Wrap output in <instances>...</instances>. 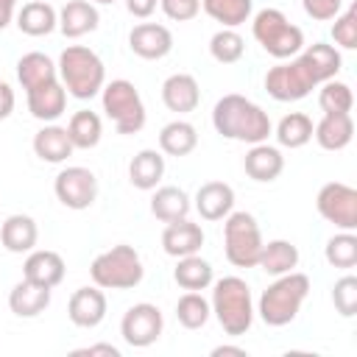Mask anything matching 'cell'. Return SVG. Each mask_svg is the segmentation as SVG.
I'll return each instance as SVG.
<instances>
[{"label": "cell", "mask_w": 357, "mask_h": 357, "mask_svg": "<svg viewBox=\"0 0 357 357\" xmlns=\"http://www.w3.org/2000/svg\"><path fill=\"white\" fill-rule=\"evenodd\" d=\"M212 126L220 137L226 139H237V142H265L273 131L271 117L262 106H257L254 100H248L245 95H223L215 109H212Z\"/></svg>", "instance_id": "obj_1"}, {"label": "cell", "mask_w": 357, "mask_h": 357, "mask_svg": "<svg viewBox=\"0 0 357 357\" xmlns=\"http://www.w3.org/2000/svg\"><path fill=\"white\" fill-rule=\"evenodd\" d=\"M59 81L78 100H92L106 84V67L100 56L84 45H67L59 56Z\"/></svg>", "instance_id": "obj_2"}, {"label": "cell", "mask_w": 357, "mask_h": 357, "mask_svg": "<svg viewBox=\"0 0 357 357\" xmlns=\"http://www.w3.org/2000/svg\"><path fill=\"white\" fill-rule=\"evenodd\" d=\"M218 324L223 326L226 335L240 337L251 329L254 324V298H251V287L245 284V279L240 276H223L215 282L212 290V301H209Z\"/></svg>", "instance_id": "obj_3"}, {"label": "cell", "mask_w": 357, "mask_h": 357, "mask_svg": "<svg viewBox=\"0 0 357 357\" xmlns=\"http://www.w3.org/2000/svg\"><path fill=\"white\" fill-rule=\"evenodd\" d=\"M307 296H310V276L290 271L276 276V282L268 284V290H262L257 312L268 326H287L290 321H296Z\"/></svg>", "instance_id": "obj_4"}, {"label": "cell", "mask_w": 357, "mask_h": 357, "mask_svg": "<svg viewBox=\"0 0 357 357\" xmlns=\"http://www.w3.org/2000/svg\"><path fill=\"white\" fill-rule=\"evenodd\" d=\"M89 276L103 290H131L142 282L145 268L134 245H112L109 251L98 254L89 265Z\"/></svg>", "instance_id": "obj_5"}, {"label": "cell", "mask_w": 357, "mask_h": 357, "mask_svg": "<svg viewBox=\"0 0 357 357\" xmlns=\"http://www.w3.org/2000/svg\"><path fill=\"white\" fill-rule=\"evenodd\" d=\"M254 39L262 45L265 53L273 59H293L304 47V33L298 25H293L279 8H262L254 14L251 22Z\"/></svg>", "instance_id": "obj_6"}, {"label": "cell", "mask_w": 357, "mask_h": 357, "mask_svg": "<svg viewBox=\"0 0 357 357\" xmlns=\"http://www.w3.org/2000/svg\"><path fill=\"white\" fill-rule=\"evenodd\" d=\"M223 251L234 268H257L262 231L251 212H229L223 218Z\"/></svg>", "instance_id": "obj_7"}, {"label": "cell", "mask_w": 357, "mask_h": 357, "mask_svg": "<svg viewBox=\"0 0 357 357\" xmlns=\"http://www.w3.org/2000/svg\"><path fill=\"white\" fill-rule=\"evenodd\" d=\"M103 112L114 123L117 134H137L145 126V103L137 92V86L126 78H114L112 84H103Z\"/></svg>", "instance_id": "obj_8"}, {"label": "cell", "mask_w": 357, "mask_h": 357, "mask_svg": "<svg viewBox=\"0 0 357 357\" xmlns=\"http://www.w3.org/2000/svg\"><path fill=\"white\" fill-rule=\"evenodd\" d=\"M315 86H318V81H315V75H312V70H310V64L304 61L301 53H296V59H290V61H282V64L271 67L268 75H265L268 95L273 100H282V103L301 100Z\"/></svg>", "instance_id": "obj_9"}, {"label": "cell", "mask_w": 357, "mask_h": 357, "mask_svg": "<svg viewBox=\"0 0 357 357\" xmlns=\"http://www.w3.org/2000/svg\"><path fill=\"white\" fill-rule=\"evenodd\" d=\"M318 215L329 223H335L340 231L357 229V190L343 181H329L318 190L315 198Z\"/></svg>", "instance_id": "obj_10"}, {"label": "cell", "mask_w": 357, "mask_h": 357, "mask_svg": "<svg viewBox=\"0 0 357 357\" xmlns=\"http://www.w3.org/2000/svg\"><path fill=\"white\" fill-rule=\"evenodd\" d=\"M53 192L56 198L67 206V209H89L98 198V178L89 167H81V165H73V167H64L56 181H53Z\"/></svg>", "instance_id": "obj_11"}, {"label": "cell", "mask_w": 357, "mask_h": 357, "mask_svg": "<svg viewBox=\"0 0 357 357\" xmlns=\"http://www.w3.org/2000/svg\"><path fill=\"white\" fill-rule=\"evenodd\" d=\"M162 326H165V318L159 312L156 304H148V301H139L134 307L126 310L123 321H120V335L128 346L134 349H145L151 343L159 340L162 335Z\"/></svg>", "instance_id": "obj_12"}, {"label": "cell", "mask_w": 357, "mask_h": 357, "mask_svg": "<svg viewBox=\"0 0 357 357\" xmlns=\"http://www.w3.org/2000/svg\"><path fill=\"white\" fill-rule=\"evenodd\" d=\"M128 47L139 59L156 61V59H165L173 50V33L159 22H139L128 33Z\"/></svg>", "instance_id": "obj_13"}, {"label": "cell", "mask_w": 357, "mask_h": 357, "mask_svg": "<svg viewBox=\"0 0 357 357\" xmlns=\"http://www.w3.org/2000/svg\"><path fill=\"white\" fill-rule=\"evenodd\" d=\"M67 315L75 326L81 329H92L98 326L103 318H106V296H103V287H78L73 296H70V304H67Z\"/></svg>", "instance_id": "obj_14"}, {"label": "cell", "mask_w": 357, "mask_h": 357, "mask_svg": "<svg viewBox=\"0 0 357 357\" xmlns=\"http://www.w3.org/2000/svg\"><path fill=\"white\" fill-rule=\"evenodd\" d=\"M64 259L61 254L50 251V248H39V251H28V259L22 262V279L42 284V287H56L64 279Z\"/></svg>", "instance_id": "obj_15"}, {"label": "cell", "mask_w": 357, "mask_h": 357, "mask_svg": "<svg viewBox=\"0 0 357 357\" xmlns=\"http://www.w3.org/2000/svg\"><path fill=\"white\" fill-rule=\"evenodd\" d=\"M162 103L176 112V114H190L198 109L201 103V89L198 81L190 73H173L170 78H165L162 84Z\"/></svg>", "instance_id": "obj_16"}, {"label": "cell", "mask_w": 357, "mask_h": 357, "mask_svg": "<svg viewBox=\"0 0 357 357\" xmlns=\"http://www.w3.org/2000/svg\"><path fill=\"white\" fill-rule=\"evenodd\" d=\"M201 245H204V229L198 223L187 220V218L167 223L165 231H162V248H165V254H170L176 259L198 254Z\"/></svg>", "instance_id": "obj_17"}, {"label": "cell", "mask_w": 357, "mask_h": 357, "mask_svg": "<svg viewBox=\"0 0 357 357\" xmlns=\"http://www.w3.org/2000/svg\"><path fill=\"white\" fill-rule=\"evenodd\" d=\"M25 95H28V112H31L36 120L53 123V120H59V117L64 114L67 89H64V84H61L59 78L42 84V86H36V89H31V92H25Z\"/></svg>", "instance_id": "obj_18"}, {"label": "cell", "mask_w": 357, "mask_h": 357, "mask_svg": "<svg viewBox=\"0 0 357 357\" xmlns=\"http://www.w3.org/2000/svg\"><path fill=\"white\" fill-rule=\"evenodd\" d=\"M312 137L324 151H343L354 137V120L349 112H324L312 128Z\"/></svg>", "instance_id": "obj_19"}, {"label": "cell", "mask_w": 357, "mask_h": 357, "mask_svg": "<svg viewBox=\"0 0 357 357\" xmlns=\"http://www.w3.org/2000/svg\"><path fill=\"white\" fill-rule=\"evenodd\" d=\"M243 167H245V176H248V178L268 184V181H273V178L282 176V170H284V156H282L279 148H273V145H268V142H257V145L248 148V153H245V159H243Z\"/></svg>", "instance_id": "obj_20"}, {"label": "cell", "mask_w": 357, "mask_h": 357, "mask_svg": "<svg viewBox=\"0 0 357 357\" xmlns=\"http://www.w3.org/2000/svg\"><path fill=\"white\" fill-rule=\"evenodd\" d=\"M100 22V14L95 8V3L89 0H67L64 8L59 11V31L67 39H78L84 33H92Z\"/></svg>", "instance_id": "obj_21"}, {"label": "cell", "mask_w": 357, "mask_h": 357, "mask_svg": "<svg viewBox=\"0 0 357 357\" xmlns=\"http://www.w3.org/2000/svg\"><path fill=\"white\" fill-rule=\"evenodd\" d=\"M195 209L204 220H223L234 209V190L226 181H206L195 192Z\"/></svg>", "instance_id": "obj_22"}, {"label": "cell", "mask_w": 357, "mask_h": 357, "mask_svg": "<svg viewBox=\"0 0 357 357\" xmlns=\"http://www.w3.org/2000/svg\"><path fill=\"white\" fill-rule=\"evenodd\" d=\"M36 240H39V229H36V220L31 215H8L0 226V243L11 254L33 251Z\"/></svg>", "instance_id": "obj_23"}, {"label": "cell", "mask_w": 357, "mask_h": 357, "mask_svg": "<svg viewBox=\"0 0 357 357\" xmlns=\"http://www.w3.org/2000/svg\"><path fill=\"white\" fill-rule=\"evenodd\" d=\"M50 304V287L33 284L28 279L17 282L8 293V307L17 318H36L39 312H45Z\"/></svg>", "instance_id": "obj_24"}, {"label": "cell", "mask_w": 357, "mask_h": 357, "mask_svg": "<svg viewBox=\"0 0 357 357\" xmlns=\"http://www.w3.org/2000/svg\"><path fill=\"white\" fill-rule=\"evenodd\" d=\"M73 142H70V134L64 126H45L33 134V153L42 159V162H50V165H59L64 162L67 156H73Z\"/></svg>", "instance_id": "obj_25"}, {"label": "cell", "mask_w": 357, "mask_h": 357, "mask_svg": "<svg viewBox=\"0 0 357 357\" xmlns=\"http://www.w3.org/2000/svg\"><path fill=\"white\" fill-rule=\"evenodd\" d=\"M17 28L28 36H47L59 28V11L45 0H31L17 11Z\"/></svg>", "instance_id": "obj_26"}, {"label": "cell", "mask_w": 357, "mask_h": 357, "mask_svg": "<svg viewBox=\"0 0 357 357\" xmlns=\"http://www.w3.org/2000/svg\"><path fill=\"white\" fill-rule=\"evenodd\" d=\"M165 176V156L162 151L145 148L128 162V181L137 190H156V184Z\"/></svg>", "instance_id": "obj_27"}, {"label": "cell", "mask_w": 357, "mask_h": 357, "mask_svg": "<svg viewBox=\"0 0 357 357\" xmlns=\"http://www.w3.org/2000/svg\"><path fill=\"white\" fill-rule=\"evenodd\" d=\"M56 78H59L56 64L50 61V56L39 53V50H31L17 61V81L22 84L25 92L36 89V86H42L47 81H56Z\"/></svg>", "instance_id": "obj_28"}, {"label": "cell", "mask_w": 357, "mask_h": 357, "mask_svg": "<svg viewBox=\"0 0 357 357\" xmlns=\"http://www.w3.org/2000/svg\"><path fill=\"white\" fill-rule=\"evenodd\" d=\"M190 195L181 187H159L151 198V215L162 223H173L190 215Z\"/></svg>", "instance_id": "obj_29"}, {"label": "cell", "mask_w": 357, "mask_h": 357, "mask_svg": "<svg viewBox=\"0 0 357 357\" xmlns=\"http://www.w3.org/2000/svg\"><path fill=\"white\" fill-rule=\"evenodd\" d=\"M296 265H298V248H296L290 240H271V243H262L257 268H262V271L271 273V276H282V273H290Z\"/></svg>", "instance_id": "obj_30"}, {"label": "cell", "mask_w": 357, "mask_h": 357, "mask_svg": "<svg viewBox=\"0 0 357 357\" xmlns=\"http://www.w3.org/2000/svg\"><path fill=\"white\" fill-rule=\"evenodd\" d=\"M198 145V131L187 120H173L159 131V151L167 156H187Z\"/></svg>", "instance_id": "obj_31"}, {"label": "cell", "mask_w": 357, "mask_h": 357, "mask_svg": "<svg viewBox=\"0 0 357 357\" xmlns=\"http://www.w3.org/2000/svg\"><path fill=\"white\" fill-rule=\"evenodd\" d=\"M173 279L184 290H206L215 282V271H212V265L204 257L190 254V257H178V265L173 271Z\"/></svg>", "instance_id": "obj_32"}, {"label": "cell", "mask_w": 357, "mask_h": 357, "mask_svg": "<svg viewBox=\"0 0 357 357\" xmlns=\"http://www.w3.org/2000/svg\"><path fill=\"white\" fill-rule=\"evenodd\" d=\"M67 134H70L73 148H84V151H89V148H95V145L100 142L103 123H100V117H98L95 112L81 109V112H75V114L70 117V123H67Z\"/></svg>", "instance_id": "obj_33"}, {"label": "cell", "mask_w": 357, "mask_h": 357, "mask_svg": "<svg viewBox=\"0 0 357 357\" xmlns=\"http://www.w3.org/2000/svg\"><path fill=\"white\" fill-rule=\"evenodd\" d=\"M312 117L304 112H290L276 126V139L284 148H304L312 139Z\"/></svg>", "instance_id": "obj_34"}, {"label": "cell", "mask_w": 357, "mask_h": 357, "mask_svg": "<svg viewBox=\"0 0 357 357\" xmlns=\"http://www.w3.org/2000/svg\"><path fill=\"white\" fill-rule=\"evenodd\" d=\"M201 8L223 28H237V25L248 22L254 3L251 0H201Z\"/></svg>", "instance_id": "obj_35"}, {"label": "cell", "mask_w": 357, "mask_h": 357, "mask_svg": "<svg viewBox=\"0 0 357 357\" xmlns=\"http://www.w3.org/2000/svg\"><path fill=\"white\" fill-rule=\"evenodd\" d=\"M301 56H304V61L310 64V70H312L318 86L340 73V53H337L332 45H326V42H315V45H310Z\"/></svg>", "instance_id": "obj_36"}, {"label": "cell", "mask_w": 357, "mask_h": 357, "mask_svg": "<svg viewBox=\"0 0 357 357\" xmlns=\"http://www.w3.org/2000/svg\"><path fill=\"white\" fill-rule=\"evenodd\" d=\"M209 315H212V307L198 290H187L176 301V318L184 329H201L209 321Z\"/></svg>", "instance_id": "obj_37"}, {"label": "cell", "mask_w": 357, "mask_h": 357, "mask_svg": "<svg viewBox=\"0 0 357 357\" xmlns=\"http://www.w3.org/2000/svg\"><path fill=\"white\" fill-rule=\"evenodd\" d=\"M324 257L332 268H354L357 265V237L354 231H340L335 237L326 240V248H324Z\"/></svg>", "instance_id": "obj_38"}, {"label": "cell", "mask_w": 357, "mask_h": 357, "mask_svg": "<svg viewBox=\"0 0 357 357\" xmlns=\"http://www.w3.org/2000/svg\"><path fill=\"white\" fill-rule=\"evenodd\" d=\"M209 53H212V59L220 61V64H234V61L243 59L245 42H243V36H240L234 28H220V31L209 39Z\"/></svg>", "instance_id": "obj_39"}, {"label": "cell", "mask_w": 357, "mask_h": 357, "mask_svg": "<svg viewBox=\"0 0 357 357\" xmlns=\"http://www.w3.org/2000/svg\"><path fill=\"white\" fill-rule=\"evenodd\" d=\"M318 106L324 112H351V106H354L351 86L343 81H335V78L324 81L321 92H318Z\"/></svg>", "instance_id": "obj_40"}, {"label": "cell", "mask_w": 357, "mask_h": 357, "mask_svg": "<svg viewBox=\"0 0 357 357\" xmlns=\"http://www.w3.org/2000/svg\"><path fill=\"white\" fill-rule=\"evenodd\" d=\"M332 301L343 318H351L357 312V276H351V273L340 276L332 287Z\"/></svg>", "instance_id": "obj_41"}, {"label": "cell", "mask_w": 357, "mask_h": 357, "mask_svg": "<svg viewBox=\"0 0 357 357\" xmlns=\"http://www.w3.org/2000/svg\"><path fill=\"white\" fill-rule=\"evenodd\" d=\"M332 39L340 47H346V50H354L357 47V6H349L343 14L335 17Z\"/></svg>", "instance_id": "obj_42"}, {"label": "cell", "mask_w": 357, "mask_h": 357, "mask_svg": "<svg viewBox=\"0 0 357 357\" xmlns=\"http://www.w3.org/2000/svg\"><path fill=\"white\" fill-rule=\"evenodd\" d=\"M162 11L167 20H176V22H187L192 17H198L201 11V0H159Z\"/></svg>", "instance_id": "obj_43"}, {"label": "cell", "mask_w": 357, "mask_h": 357, "mask_svg": "<svg viewBox=\"0 0 357 357\" xmlns=\"http://www.w3.org/2000/svg\"><path fill=\"white\" fill-rule=\"evenodd\" d=\"M307 17L318 20V22H326V20H335L343 8V0H301Z\"/></svg>", "instance_id": "obj_44"}, {"label": "cell", "mask_w": 357, "mask_h": 357, "mask_svg": "<svg viewBox=\"0 0 357 357\" xmlns=\"http://www.w3.org/2000/svg\"><path fill=\"white\" fill-rule=\"evenodd\" d=\"M156 3L159 0H126V8H128V14L145 20V17H151L156 11Z\"/></svg>", "instance_id": "obj_45"}, {"label": "cell", "mask_w": 357, "mask_h": 357, "mask_svg": "<svg viewBox=\"0 0 357 357\" xmlns=\"http://www.w3.org/2000/svg\"><path fill=\"white\" fill-rule=\"evenodd\" d=\"M14 103H17L14 89H11L6 81H0V120H6V117L14 112Z\"/></svg>", "instance_id": "obj_46"}, {"label": "cell", "mask_w": 357, "mask_h": 357, "mask_svg": "<svg viewBox=\"0 0 357 357\" xmlns=\"http://www.w3.org/2000/svg\"><path fill=\"white\" fill-rule=\"evenodd\" d=\"M73 354H106V357H120V349L112 346V343H95V346H84V349H75Z\"/></svg>", "instance_id": "obj_47"}, {"label": "cell", "mask_w": 357, "mask_h": 357, "mask_svg": "<svg viewBox=\"0 0 357 357\" xmlns=\"http://www.w3.org/2000/svg\"><path fill=\"white\" fill-rule=\"evenodd\" d=\"M223 354L245 357V349H240V346H215V349H212V357H223Z\"/></svg>", "instance_id": "obj_48"}, {"label": "cell", "mask_w": 357, "mask_h": 357, "mask_svg": "<svg viewBox=\"0 0 357 357\" xmlns=\"http://www.w3.org/2000/svg\"><path fill=\"white\" fill-rule=\"evenodd\" d=\"M14 20V8H8V6H0V31L8 25Z\"/></svg>", "instance_id": "obj_49"}, {"label": "cell", "mask_w": 357, "mask_h": 357, "mask_svg": "<svg viewBox=\"0 0 357 357\" xmlns=\"http://www.w3.org/2000/svg\"><path fill=\"white\" fill-rule=\"evenodd\" d=\"M0 6H8V8H14V6H17V0H0Z\"/></svg>", "instance_id": "obj_50"}, {"label": "cell", "mask_w": 357, "mask_h": 357, "mask_svg": "<svg viewBox=\"0 0 357 357\" xmlns=\"http://www.w3.org/2000/svg\"><path fill=\"white\" fill-rule=\"evenodd\" d=\"M92 3H100V6H109V3H114V0H92Z\"/></svg>", "instance_id": "obj_51"}, {"label": "cell", "mask_w": 357, "mask_h": 357, "mask_svg": "<svg viewBox=\"0 0 357 357\" xmlns=\"http://www.w3.org/2000/svg\"><path fill=\"white\" fill-rule=\"evenodd\" d=\"M45 3H50V0H45Z\"/></svg>", "instance_id": "obj_52"}]
</instances>
